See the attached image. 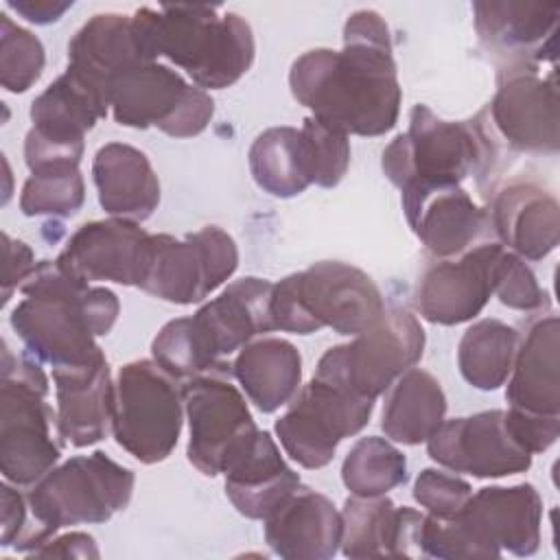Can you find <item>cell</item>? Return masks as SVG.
Listing matches in <instances>:
<instances>
[{"instance_id":"27","label":"cell","mask_w":560,"mask_h":560,"mask_svg":"<svg viewBox=\"0 0 560 560\" xmlns=\"http://www.w3.org/2000/svg\"><path fill=\"white\" fill-rule=\"evenodd\" d=\"M52 381L59 438L77 448L105 440L114 413V383L107 359L83 368L52 370Z\"/></svg>"},{"instance_id":"19","label":"cell","mask_w":560,"mask_h":560,"mask_svg":"<svg viewBox=\"0 0 560 560\" xmlns=\"http://www.w3.org/2000/svg\"><path fill=\"white\" fill-rule=\"evenodd\" d=\"M273 282L262 278H241L228 284L219 298L206 302L190 319L212 370L230 372L223 359L247 346L256 335L271 332Z\"/></svg>"},{"instance_id":"13","label":"cell","mask_w":560,"mask_h":560,"mask_svg":"<svg viewBox=\"0 0 560 560\" xmlns=\"http://www.w3.org/2000/svg\"><path fill=\"white\" fill-rule=\"evenodd\" d=\"M236 267L238 247L217 225L201 228L184 238L151 234L149 265L140 289L164 302L186 306L206 300Z\"/></svg>"},{"instance_id":"24","label":"cell","mask_w":560,"mask_h":560,"mask_svg":"<svg viewBox=\"0 0 560 560\" xmlns=\"http://www.w3.org/2000/svg\"><path fill=\"white\" fill-rule=\"evenodd\" d=\"M341 512L306 486L265 518V540L284 560H328L341 547Z\"/></svg>"},{"instance_id":"30","label":"cell","mask_w":560,"mask_h":560,"mask_svg":"<svg viewBox=\"0 0 560 560\" xmlns=\"http://www.w3.org/2000/svg\"><path fill=\"white\" fill-rule=\"evenodd\" d=\"M232 374L262 413H273L300 392L302 357L291 341L262 337L241 348Z\"/></svg>"},{"instance_id":"33","label":"cell","mask_w":560,"mask_h":560,"mask_svg":"<svg viewBox=\"0 0 560 560\" xmlns=\"http://www.w3.org/2000/svg\"><path fill=\"white\" fill-rule=\"evenodd\" d=\"M516 348L518 332L512 326L494 317L479 319L459 339V372L472 387L492 392L508 381Z\"/></svg>"},{"instance_id":"35","label":"cell","mask_w":560,"mask_h":560,"mask_svg":"<svg viewBox=\"0 0 560 560\" xmlns=\"http://www.w3.org/2000/svg\"><path fill=\"white\" fill-rule=\"evenodd\" d=\"M341 479L354 497H381L407 481V459L389 440L368 435L348 451Z\"/></svg>"},{"instance_id":"7","label":"cell","mask_w":560,"mask_h":560,"mask_svg":"<svg viewBox=\"0 0 560 560\" xmlns=\"http://www.w3.org/2000/svg\"><path fill=\"white\" fill-rule=\"evenodd\" d=\"M48 378L39 361L13 354L2 339L0 361V470L13 486L37 483L59 459L52 413L46 402Z\"/></svg>"},{"instance_id":"16","label":"cell","mask_w":560,"mask_h":560,"mask_svg":"<svg viewBox=\"0 0 560 560\" xmlns=\"http://www.w3.org/2000/svg\"><path fill=\"white\" fill-rule=\"evenodd\" d=\"M558 107L556 72L540 77L536 66H516L503 68L497 94L483 114L510 149L556 153L560 149Z\"/></svg>"},{"instance_id":"26","label":"cell","mask_w":560,"mask_h":560,"mask_svg":"<svg viewBox=\"0 0 560 560\" xmlns=\"http://www.w3.org/2000/svg\"><path fill=\"white\" fill-rule=\"evenodd\" d=\"M488 225L512 254L540 260L560 241V206L549 190L536 184L516 182L492 197Z\"/></svg>"},{"instance_id":"14","label":"cell","mask_w":560,"mask_h":560,"mask_svg":"<svg viewBox=\"0 0 560 560\" xmlns=\"http://www.w3.org/2000/svg\"><path fill=\"white\" fill-rule=\"evenodd\" d=\"M372 409V398L350 394L313 376L276 420V435L293 462L313 470L324 468L332 462L339 442L370 422Z\"/></svg>"},{"instance_id":"4","label":"cell","mask_w":560,"mask_h":560,"mask_svg":"<svg viewBox=\"0 0 560 560\" xmlns=\"http://www.w3.org/2000/svg\"><path fill=\"white\" fill-rule=\"evenodd\" d=\"M542 501L532 483L481 488L448 518L429 516L422 549L433 558L534 556L540 547Z\"/></svg>"},{"instance_id":"5","label":"cell","mask_w":560,"mask_h":560,"mask_svg":"<svg viewBox=\"0 0 560 560\" xmlns=\"http://www.w3.org/2000/svg\"><path fill=\"white\" fill-rule=\"evenodd\" d=\"M385 302L374 280L339 260H322L273 284L271 319L276 330L311 335L332 328L359 335L381 319Z\"/></svg>"},{"instance_id":"31","label":"cell","mask_w":560,"mask_h":560,"mask_svg":"<svg viewBox=\"0 0 560 560\" xmlns=\"http://www.w3.org/2000/svg\"><path fill=\"white\" fill-rule=\"evenodd\" d=\"M68 61L109 92L112 77L149 59L138 42L131 15L98 13L70 39Z\"/></svg>"},{"instance_id":"42","label":"cell","mask_w":560,"mask_h":560,"mask_svg":"<svg viewBox=\"0 0 560 560\" xmlns=\"http://www.w3.org/2000/svg\"><path fill=\"white\" fill-rule=\"evenodd\" d=\"M505 418L514 438L532 455L547 451L558 440L560 416H538V413H527L518 409H508Z\"/></svg>"},{"instance_id":"32","label":"cell","mask_w":560,"mask_h":560,"mask_svg":"<svg viewBox=\"0 0 560 560\" xmlns=\"http://www.w3.org/2000/svg\"><path fill=\"white\" fill-rule=\"evenodd\" d=\"M446 396L440 381L411 368L394 381L381 413V429L394 442L416 446L427 442L444 422Z\"/></svg>"},{"instance_id":"43","label":"cell","mask_w":560,"mask_h":560,"mask_svg":"<svg viewBox=\"0 0 560 560\" xmlns=\"http://www.w3.org/2000/svg\"><path fill=\"white\" fill-rule=\"evenodd\" d=\"M4 241V276H2V304L9 302L15 287H20L26 276L35 269V256L33 249L22 243L13 241L9 234H2Z\"/></svg>"},{"instance_id":"28","label":"cell","mask_w":560,"mask_h":560,"mask_svg":"<svg viewBox=\"0 0 560 560\" xmlns=\"http://www.w3.org/2000/svg\"><path fill=\"white\" fill-rule=\"evenodd\" d=\"M560 324L556 315L536 319L518 348L508 376L505 398L510 409L560 416Z\"/></svg>"},{"instance_id":"3","label":"cell","mask_w":560,"mask_h":560,"mask_svg":"<svg viewBox=\"0 0 560 560\" xmlns=\"http://www.w3.org/2000/svg\"><path fill=\"white\" fill-rule=\"evenodd\" d=\"M149 61L171 59L201 90L234 85L254 63L252 26L238 13L206 4L142 7L131 15Z\"/></svg>"},{"instance_id":"9","label":"cell","mask_w":560,"mask_h":560,"mask_svg":"<svg viewBox=\"0 0 560 560\" xmlns=\"http://www.w3.org/2000/svg\"><path fill=\"white\" fill-rule=\"evenodd\" d=\"M479 125L438 118L427 105L409 114V129L383 151V173L400 190L411 186L462 184L483 160Z\"/></svg>"},{"instance_id":"39","label":"cell","mask_w":560,"mask_h":560,"mask_svg":"<svg viewBox=\"0 0 560 560\" xmlns=\"http://www.w3.org/2000/svg\"><path fill=\"white\" fill-rule=\"evenodd\" d=\"M151 352L153 361L177 381L217 372L201 350L190 317H177L164 324L151 343Z\"/></svg>"},{"instance_id":"2","label":"cell","mask_w":560,"mask_h":560,"mask_svg":"<svg viewBox=\"0 0 560 560\" xmlns=\"http://www.w3.org/2000/svg\"><path fill=\"white\" fill-rule=\"evenodd\" d=\"M20 291L24 300L9 322L39 363L68 370L105 359L96 337L116 324L120 302L114 291L70 278L55 260L37 262Z\"/></svg>"},{"instance_id":"18","label":"cell","mask_w":560,"mask_h":560,"mask_svg":"<svg viewBox=\"0 0 560 560\" xmlns=\"http://www.w3.org/2000/svg\"><path fill=\"white\" fill-rule=\"evenodd\" d=\"M151 234L136 221L103 219L83 223L57 256V265L79 282L140 287L147 273Z\"/></svg>"},{"instance_id":"23","label":"cell","mask_w":560,"mask_h":560,"mask_svg":"<svg viewBox=\"0 0 560 560\" xmlns=\"http://www.w3.org/2000/svg\"><path fill=\"white\" fill-rule=\"evenodd\" d=\"M225 494L247 518L265 521L300 486V475L284 462L267 431H256L223 468Z\"/></svg>"},{"instance_id":"40","label":"cell","mask_w":560,"mask_h":560,"mask_svg":"<svg viewBox=\"0 0 560 560\" xmlns=\"http://www.w3.org/2000/svg\"><path fill=\"white\" fill-rule=\"evenodd\" d=\"M492 293L508 308L538 311L547 304V293L540 289L534 271L512 252L501 249L494 265Z\"/></svg>"},{"instance_id":"15","label":"cell","mask_w":560,"mask_h":560,"mask_svg":"<svg viewBox=\"0 0 560 560\" xmlns=\"http://www.w3.org/2000/svg\"><path fill=\"white\" fill-rule=\"evenodd\" d=\"M188 418V462L203 475L223 472L230 457L258 431L228 372H208L182 385Z\"/></svg>"},{"instance_id":"17","label":"cell","mask_w":560,"mask_h":560,"mask_svg":"<svg viewBox=\"0 0 560 560\" xmlns=\"http://www.w3.org/2000/svg\"><path fill=\"white\" fill-rule=\"evenodd\" d=\"M427 451L440 466L479 479L508 477L532 466V453L514 438L503 409L444 420L427 440Z\"/></svg>"},{"instance_id":"22","label":"cell","mask_w":560,"mask_h":560,"mask_svg":"<svg viewBox=\"0 0 560 560\" xmlns=\"http://www.w3.org/2000/svg\"><path fill=\"white\" fill-rule=\"evenodd\" d=\"M472 11L481 46L505 68L538 66L545 52L556 57L558 4L475 2Z\"/></svg>"},{"instance_id":"29","label":"cell","mask_w":560,"mask_h":560,"mask_svg":"<svg viewBox=\"0 0 560 560\" xmlns=\"http://www.w3.org/2000/svg\"><path fill=\"white\" fill-rule=\"evenodd\" d=\"M101 208L116 219L144 221L160 203V182L149 158L125 142L103 144L92 160Z\"/></svg>"},{"instance_id":"20","label":"cell","mask_w":560,"mask_h":560,"mask_svg":"<svg viewBox=\"0 0 560 560\" xmlns=\"http://www.w3.org/2000/svg\"><path fill=\"white\" fill-rule=\"evenodd\" d=\"M501 243L466 249L457 260L431 265L418 287V311L431 324L457 326L477 317L492 295L494 265Z\"/></svg>"},{"instance_id":"45","label":"cell","mask_w":560,"mask_h":560,"mask_svg":"<svg viewBox=\"0 0 560 560\" xmlns=\"http://www.w3.org/2000/svg\"><path fill=\"white\" fill-rule=\"evenodd\" d=\"M28 558H98V547L90 534L70 532L63 536H50L35 547Z\"/></svg>"},{"instance_id":"36","label":"cell","mask_w":560,"mask_h":560,"mask_svg":"<svg viewBox=\"0 0 560 560\" xmlns=\"http://www.w3.org/2000/svg\"><path fill=\"white\" fill-rule=\"evenodd\" d=\"M85 199L79 164H50L31 171L22 186L20 210L26 217H70Z\"/></svg>"},{"instance_id":"8","label":"cell","mask_w":560,"mask_h":560,"mask_svg":"<svg viewBox=\"0 0 560 560\" xmlns=\"http://www.w3.org/2000/svg\"><path fill=\"white\" fill-rule=\"evenodd\" d=\"M182 405L177 378L155 361L125 363L114 381L112 433L116 444L142 464L166 459L182 433Z\"/></svg>"},{"instance_id":"25","label":"cell","mask_w":560,"mask_h":560,"mask_svg":"<svg viewBox=\"0 0 560 560\" xmlns=\"http://www.w3.org/2000/svg\"><path fill=\"white\" fill-rule=\"evenodd\" d=\"M424 514L396 508L385 494L350 497L343 503L341 553L346 558H400L420 553V525Z\"/></svg>"},{"instance_id":"12","label":"cell","mask_w":560,"mask_h":560,"mask_svg":"<svg viewBox=\"0 0 560 560\" xmlns=\"http://www.w3.org/2000/svg\"><path fill=\"white\" fill-rule=\"evenodd\" d=\"M109 92L68 66L33 103L24 158L31 171L50 164H79L85 133L107 116Z\"/></svg>"},{"instance_id":"38","label":"cell","mask_w":560,"mask_h":560,"mask_svg":"<svg viewBox=\"0 0 560 560\" xmlns=\"http://www.w3.org/2000/svg\"><path fill=\"white\" fill-rule=\"evenodd\" d=\"M300 136L311 184L322 188L337 186L350 164L348 136L313 116L304 120Z\"/></svg>"},{"instance_id":"1","label":"cell","mask_w":560,"mask_h":560,"mask_svg":"<svg viewBox=\"0 0 560 560\" xmlns=\"http://www.w3.org/2000/svg\"><path fill=\"white\" fill-rule=\"evenodd\" d=\"M392 52L385 20L370 9L354 11L341 50L315 48L293 61L291 94L313 118L346 136H383L394 129L402 101Z\"/></svg>"},{"instance_id":"44","label":"cell","mask_w":560,"mask_h":560,"mask_svg":"<svg viewBox=\"0 0 560 560\" xmlns=\"http://www.w3.org/2000/svg\"><path fill=\"white\" fill-rule=\"evenodd\" d=\"M0 501H2V536L0 545L2 547H15L26 529V508L28 501L9 483L0 486Z\"/></svg>"},{"instance_id":"46","label":"cell","mask_w":560,"mask_h":560,"mask_svg":"<svg viewBox=\"0 0 560 560\" xmlns=\"http://www.w3.org/2000/svg\"><path fill=\"white\" fill-rule=\"evenodd\" d=\"M7 4L28 22L50 24L72 7V0H9Z\"/></svg>"},{"instance_id":"34","label":"cell","mask_w":560,"mask_h":560,"mask_svg":"<svg viewBox=\"0 0 560 560\" xmlns=\"http://www.w3.org/2000/svg\"><path fill=\"white\" fill-rule=\"evenodd\" d=\"M254 182L273 197H295L311 186L300 129L271 127L249 147Z\"/></svg>"},{"instance_id":"10","label":"cell","mask_w":560,"mask_h":560,"mask_svg":"<svg viewBox=\"0 0 560 560\" xmlns=\"http://www.w3.org/2000/svg\"><path fill=\"white\" fill-rule=\"evenodd\" d=\"M422 350L424 330L416 315L405 308H385L381 319L354 335L350 343L328 348L315 378L376 400L420 361Z\"/></svg>"},{"instance_id":"6","label":"cell","mask_w":560,"mask_h":560,"mask_svg":"<svg viewBox=\"0 0 560 560\" xmlns=\"http://www.w3.org/2000/svg\"><path fill=\"white\" fill-rule=\"evenodd\" d=\"M133 486V470L120 466L103 451L74 455L61 466L50 468L26 494L35 527L18 551L28 556L61 527L109 521L129 505Z\"/></svg>"},{"instance_id":"37","label":"cell","mask_w":560,"mask_h":560,"mask_svg":"<svg viewBox=\"0 0 560 560\" xmlns=\"http://www.w3.org/2000/svg\"><path fill=\"white\" fill-rule=\"evenodd\" d=\"M44 46L9 15H0V81L7 92H26L44 70Z\"/></svg>"},{"instance_id":"11","label":"cell","mask_w":560,"mask_h":560,"mask_svg":"<svg viewBox=\"0 0 560 560\" xmlns=\"http://www.w3.org/2000/svg\"><path fill=\"white\" fill-rule=\"evenodd\" d=\"M109 107L122 127H158L173 138L201 133L212 114V96L158 61L136 63L109 81Z\"/></svg>"},{"instance_id":"41","label":"cell","mask_w":560,"mask_h":560,"mask_svg":"<svg viewBox=\"0 0 560 560\" xmlns=\"http://www.w3.org/2000/svg\"><path fill=\"white\" fill-rule=\"evenodd\" d=\"M472 488L457 475L424 468L413 483V499L433 516H455L470 499Z\"/></svg>"},{"instance_id":"21","label":"cell","mask_w":560,"mask_h":560,"mask_svg":"<svg viewBox=\"0 0 560 560\" xmlns=\"http://www.w3.org/2000/svg\"><path fill=\"white\" fill-rule=\"evenodd\" d=\"M402 192V210L413 234L435 258L464 254L488 228V214L459 186H411Z\"/></svg>"}]
</instances>
